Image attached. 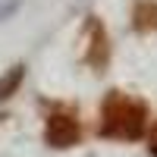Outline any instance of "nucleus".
I'll list each match as a JSON object with an SVG mask.
<instances>
[{"instance_id":"nucleus-7","label":"nucleus","mask_w":157,"mask_h":157,"mask_svg":"<svg viewBox=\"0 0 157 157\" xmlns=\"http://www.w3.org/2000/svg\"><path fill=\"white\" fill-rule=\"evenodd\" d=\"M148 151L157 157V120H154V126L148 129Z\"/></svg>"},{"instance_id":"nucleus-1","label":"nucleus","mask_w":157,"mask_h":157,"mask_svg":"<svg viewBox=\"0 0 157 157\" xmlns=\"http://www.w3.org/2000/svg\"><path fill=\"white\" fill-rule=\"evenodd\" d=\"M148 104L129 91H107L98 107V135L110 141H135L148 132Z\"/></svg>"},{"instance_id":"nucleus-3","label":"nucleus","mask_w":157,"mask_h":157,"mask_svg":"<svg viewBox=\"0 0 157 157\" xmlns=\"http://www.w3.org/2000/svg\"><path fill=\"white\" fill-rule=\"evenodd\" d=\"M110 57H113V47H110L107 25L94 13H88L85 22H82V63L91 72H107Z\"/></svg>"},{"instance_id":"nucleus-4","label":"nucleus","mask_w":157,"mask_h":157,"mask_svg":"<svg viewBox=\"0 0 157 157\" xmlns=\"http://www.w3.org/2000/svg\"><path fill=\"white\" fill-rule=\"evenodd\" d=\"M132 29L138 35L157 32V0H135L132 6Z\"/></svg>"},{"instance_id":"nucleus-5","label":"nucleus","mask_w":157,"mask_h":157,"mask_svg":"<svg viewBox=\"0 0 157 157\" xmlns=\"http://www.w3.org/2000/svg\"><path fill=\"white\" fill-rule=\"evenodd\" d=\"M22 78H25V63H13V66H10L3 75H0V104L10 101V98L19 91Z\"/></svg>"},{"instance_id":"nucleus-6","label":"nucleus","mask_w":157,"mask_h":157,"mask_svg":"<svg viewBox=\"0 0 157 157\" xmlns=\"http://www.w3.org/2000/svg\"><path fill=\"white\" fill-rule=\"evenodd\" d=\"M19 6H22V0H3V3H0V22H3L6 16H13Z\"/></svg>"},{"instance_id":"nucleus-2","label":"nucleus","mask_w":157,"mask_h":157,"mask_svg":"<svg viewBox=\"0 0 157 157\" xmlns=\"http://www.w3.org/2000/svg\"><path fill=\"white\" fill-rule=\"evenodd\" d=\"M44 141L47 148H72L82 141V116L72 104H44Z\"/></svg>"}]
</instances>
